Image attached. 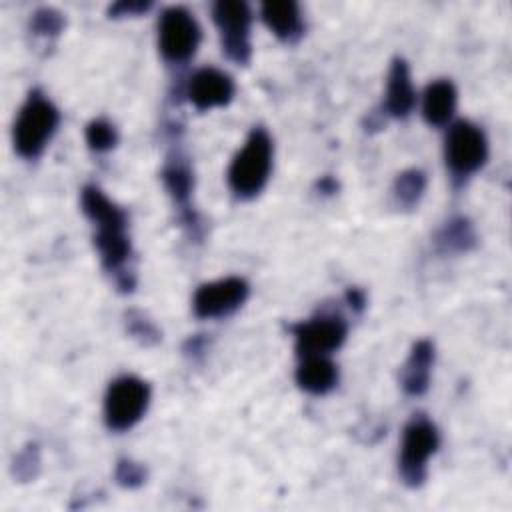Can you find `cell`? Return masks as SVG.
Returning <instances> with one entry per match:
<instances>
[{"instance_id": "cell-15", "label": "cell", "mask_w": 512, "mask_h": 512, "mask_svg": "<svg viewBox=\"0 0 512 512\" xmlns=\"http://www.w3.org/2000/svg\"><path fill=\"white\" fill-rule=\"evenodd\" d=\"M264 24L282 42H296L304 34V18L300 6L294 0H268L260 8Z\"/></svg>"}, {"instance_id": "cell-23", "label": "cell", "mask_w": 512, "mask_h": 512, "mask_svg": "<svg viewBox=\"0 0 512 512\" xmlns=\"http://www.w3.org/2000/svg\"><path fill=\"white\" fill-rule=\"evenodd\" d=\"M40 468V450L38 444H26L14 458V478H18L20 482H28L32 478H36Z\"/></svg>"}, {"instance_id": "cell-8", "label": "cell", "mask_w": 512, "mask_h": 512, "mask_svg": "<svg viewBox=\"0 0 512 512\" xmlns=\"http://www.w3.org/2000/svg\"><path fill=\"white\" fill-rule=\"evenodd\" d=\"M212 18L220 32V46L228 60L248 64L252 56L250 26L252 10L242 0H218L212 4Z\"/></svg>"}, {"instance_id": "cell-21", "label": "cell", "mask_w": 512, "mask_h": 512, "mask_svg": "<svg viewBox=\"0 0 512 512\" xmlns=\"http://www.w3.org/2000/svg\"><path fill=\"white\" fill-rule=\"evenodd\" d=\"M86 144L94 152H108L118 144V130L106 118H94L86 124Z\"/></svg>"}, {"instance_id": "cell-9", "label": "cell", "mask_w": 512, "mask_h": 512, "mask_svg": "<svg viewBox=\"0 0 512 512\" xmlns=\"http://www.w3.org/2000/svg\"><path fill=\"white\" fill-rule=\"evenodd\" d=\"M296 340L298 358L328 356L338 350L348 334L346 320L336 312H322L304 322L288 326Z\"/></svg>"}, {"instance_id": "cell-27", "label": "cell", "mask_w": 512, "mask_h": 512, "mask_svg": "<svg viewBox=\"0 0 512 512\" xmlns=\"http://www.w3.org/2000/svg\"><path fill=\"white\" fill-rule=\"evenodd\" d=\"M204 350H206V340H204L200 334H198V336L188 338V340H186V344H184V352H186L188 356H192V358L202 356V354H204Z\"/></svg>"}, {"instance_id": "cell-13", "label": "cell", "mask_w": 512, "mask_h": 512, "mask_svg": "<svg viewBox=\"0 0 512 512\" xmlns=\"http://www.w3.org/2000/svg\"><path fill=\"white\" fill-rule=\"evenodd\" d=\"M416 104V90L412 86L410 68L404 58H394L386 78V94L382 114L390 118H406Z\"/></svg>"}, {"instance_id": "cell-1", "label": "cell", "mask_w": 512, "mask_h": 512, "mask_svg": "<svg viewBox=\"0 0 512 512\" xmlns=\"http://www.w3.org/2000/svg\"><path fill=\"white\" fill-rule=\"evenodd\" d=\"M80 206L86 218L96 226L94 246L100 254L102 268L114 278V284L120 292H132L136 286V278L128 268L132 244L126 234V212L94 184L82 188Z\"/></svg>"}, {"instance_id": "cell-19", "label": "cell", "mask_w": 512, "mask_h": 512, "mask_svg": "<svg viewBox=\"0 0 512 512\" xmlns=\"http://www.w3.org/2000/svg\"><path fill=\"white\" fill-rule=\"evenodd\" d=\"M424 190H426V174L420 168H408L400 172L392 186L394 200L402 208H414L422 200Z\"/></svg>"}, {"instance_id": "cell-24", "label": "cell", "mask_w": 512, "mask_h": 512, "mask_svg": "<svg viewBox=\"0 0 512 512\" xmlns=\"http://www.w3.org/2000/svg\"><path fill=\"white\" fill-rule=\"evenodd\" d=\"M114 478L122 488H138L146 482V468L130 458H120L116 462Z\"/></svg>"}, {"instance_id": "cell-25", "label": "cell", "mask_w": 512, "mask_h": 512, "mask_svg": "<svg viewBox=\"0 0 512 512\" xmlns=\"http://www.w3.org/2000/svg\"><path fill=\"white\" fill-rule=\"evenodd\" d=\"M152 8V2L148 0H120L116 4H110L106 14L110 18H126V16H140Z\"/></svg>"}, {"instance_id": "cell-26", "label": "cell", "mask_w": 512, "mask_h": 512, "mask_svg": "<svg viewBox=\"0 0 512 512\" xmlns=\"http://www.w3.org/2000/svg\"><path fill=\"white\" fill-rule=\"evenodd\" d=\"M346 302H348V306H350L352 310L362 312L364 306H366V294H364V290H360V288H350V290L346 292Z\"/></svg>"}, {"instance_id": "cell-10", "label": "cell", "mask_w": 512, "mask_h": 512, "mask_svg": "<svg viewBox=\"0 0 512 512\" xmlns=\"http://www.w3.org/2000/svg\"><path fill=\"white\" fill-rule=\"evenodd\" d=\"M160 178H162V184H164L168 196L172 198L174 206L178 208L182 226L190 232L192 238H200L202 222H200V216L190 206V198H192V190H194V174H192V166H190L188 158L184 156V152L174 148L166 156Z\"/></svg>"}, {"instance_id": "cell-22", "label": "cell", "mask_w": 512, "mask_h": 512, "mask_svg": "<svg viewBox=\"0 0 512 512\" xmlns=\"http://www.w3.org/2000/svg\"><path fill=\"white\" fill-rule=\"evenodd\" d=\"M124 318H126V330H128V334H130L134 340H138L142 346H154V344L160 342V338H162L160 330H158L156 324H154L150 318H146L140 310H128Z\"/></svg>"}, {"instance_id": "cell-12", "label": "cell", "mask_w": 512, "mask_h": 512, "mask_svg": "<svg viewBox=\"0 0 512 512\" xmlns=\"http://www.w3.org/2000/svg\"><path fill=\"white\" fill-rule=\"evenodd\" d=\"M234 80L218 68L196 70L186 86V96L196 110H210L230 104L234 98Z\"/></svg>"}, {"instance_id": "cell-16", "label": "cell", "mask_w": 512, "mask_h": 512, "mask_svg": "<svg viewBox=\"0 0 512 512\" xmlns=\"http://www.w3.org/2000/svg\"><path fill=\"white\" fill-rule=\"evenodd\" d=\"M296 384L314 396L328 394L338 384V368L328 356H304L296 368Z\"/></svg>"}, {"instance_id": "cell-3", "label": "cell", "mask_w": 512, "mask_h": 512, "mask_svg": "<svg viewBox=\"0 0 512 512\" xmlns=\"http://www.w3.org/2000/svg\"><path fill=\"white\" fill-rule=\"evenodd\" d=\"M58 124L60 112L52 100L40 88L30 90L24 104L20 106L12 130L16 154L26 160H36L52 140Z\"/></svg>"}, {"instance_id": "cell-18", "label": "cell", "mask_w": 512, "mask_h": 512, "mask_svg": "<svg viewBox=\"0 0 512 512\" xmlns=\"http://www.w3.org/2000/svg\"><path fill=\"white\" fill-rule=\"evenodd\" d=\"M434 246L442 254L468 252L476 246V230L464 216H454L442 224L434 236Z\"/></svg>"}, {"instance_id": "cell-14", "label": "cell", "mask_w": 512, "mask_h": 512, "mask_svg": "<svg viewBox=\"0 0 512 512\" xmlns=\"http://www.w3.org/2000/svg\"><path fill=\"white\" fill-rule=\"evenodd\" d=\"M434 366V344L428 338H420L412 344L408 358L400 366V386L408 396H422L430 386V374Z\"/></svg>"}, {"instance_id": "cell-7", "label": "cell", "mask_w": 512, "mask_h": 512, "mask_svg": "<svg viewBox=\"0 0 512 512\" xmlns=\"http://www.w3.org/2000/svg\"><path fill=\"white\" fill-rule=\"evenodd\" d=\"M150 404V386L138 376H120L104 396V422L114 432L130 430L142 420Z\"/></svg>"}, {"instance_id": "cell-28", "label": "cell", "mask_w": 512, "mask_h": 512, "mask_svg": "<svg viewBox=\"0 0 512 512\" xmlns=\"http://www.w3.org/2000/svg\"><path fill=\"white\" fill-rule=\"evenodd\" d=\"M318 190L322 194H334L338 190V182L332 176H324L318 180Z\"/></svg>"}, {"instance_id": "cell-11", "label": "cell", "mask_w": 512, "mask_h": 512, "mask_svg": "<svg viewBox=\"0 0 512 512\" xmlns=\"http://www.w3.org/2000/svg\"><path fill=\"white\" fill-rule=\"evenodd\" d=\"M250 294V286L240 276H226L198 286L192 308L198 318H224L234 314Z\"/></svg>"}, {"instance_id": "cell-6", "label": "cell", "mask_w": 512, "mask_h": 512, "mask_svg": "<svg viewBox=\"0 0 512 512\" xmlns=\"http://www.w3.org/2000/svg\"><path fill=\"white\" fill-rule=\"evenodd\" d=\"M202 40L200 24L184 6H168L158 18V50L168 64H186Z\"/></svg>"}, {"instance_id": "cell-2", "label": "cell", "mask_w": 512, "mask_h": 512, "mask_svg": "<svg viewBox=\"0 0 512 512\" xmlns=\"http://www.w3.org/2000/svg\"><path fill=\"white\" fill-rule=\"evenodd\" d=\"M274 144L264 126H254L232 158L228 168V186L240 200H250L262 192L270 178Z\"/></svg>"}, {"instance_id": "cell-5", "label": "cell", "mask_w": 512, "mask_h": 512, "mask_svg": "<svg viewBox=\"0 0 512 512\" xmlns=\"http://www.w3.org/2000/svg\"><path fill=\"white\" fill-rule=\"evenodd\" d=\"M444 160L454 184H464L488 160L486 134L468 120L452 122L444 138Z\"/></svg>"}, {"instance_id": "cell-20", "label": "cell", "mask_w": 512, "mask_h": 512, "mask_svg": "<svg viewBox=\"0 0 512 512\" xmlns=\"http://www.w3.org/2000/svg\"><path fill=\"white\" fill-rule=\"evenodd\" d=\"M66 26L64 14L52 6L38 8L30 18V32L38 38H56Z\"/></svg>"}, {"instance_id": "cell-17", "label": "cell", "mask_w": 512, "mask_h": 512, "mask_svg": "<svg viewBox=\"0 0 512 512\" xmlns=\"http://www.w3.org/2000/svg\"><path fill=\"white\" fill-rule=\"evenodd\" d=\"M456 88L450 80H434L422 96V116L430 126H446L456 112Z\"/></svg>"}, {"instance_id": "cell-4", "label": "cell", "mask_w": 512, "mask_h": 512, "mask_svg": "<svg viewBox=\"0 0 512 512\" xmlns=\"http://www.w3.org/2000/svg\"><path fill=\"white\" fill-rule=\"evenodd\" d=\"M438 446L440 434L436 424L424 414H414L404 426L398 456V474L406 486L418 488L424 484L428 460L434 456Z\"/></svg>"}]
</instances>
